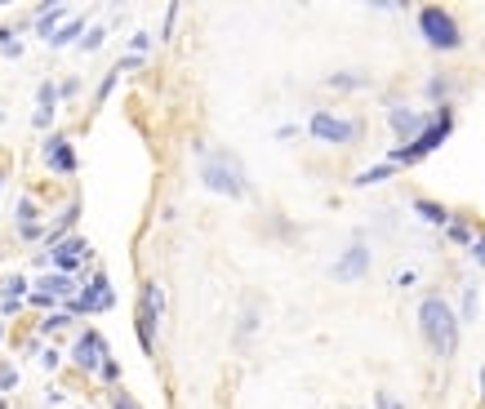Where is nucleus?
<instances>
[{"label": "nucleus", "instance_id": "31", "mask_svg": "<svg viewBox=\"0 0 485 409\" xmlns=\"http://www.w3.org/2000/svg\"><path fill=\"white\" fill-rule=\"evenodd\" d=\"M468 250H472V263H477V267H485V232H481L477 241L468 245Z\"/></svg>", "mask_w": 485, "mask_h": 409}, {"label": "nucleus", "instance_id": "18", "mask_svg": "<svg viewBox=\"0 0 485 409\" xmlns=\"http://www.w3.org/2000/svg\"><path fill=\"white\" fill-rule=\"evenodd\" d=\"M80 32H85V23H80V18H72V23H63L58 32L50 36V45H54V49H67V45L80 41Z\"/></svg>", "mask_w": 485, "mask_h": 409}, {"label": "nucleus", "instance_id": "27", "mask_svg": "<svg viewBox=\"0 0 485 409\" xmlns=\"http://www.w3.org/2000/svg\"><path fill=\"white\" fill-rule=\"evenodd\" d=\"M254 329H259V311H245V316H241V329H236V342H245Z\"/></svg>", "mask_w": 485, "mask_h": 409}, {"label": "nucleus", "instance_id": "33", "mask_svg": "<svg viewBox=\"0 0 485 409\" xmlns=\"http://www.w3.org/2000/svg\"><path fill=\"white\" fill-rule=\"evenodd\" d=\"M98 378H107V383H116V378H120V365H116V360H103V369H98Z\"/></svg>", "mask_w": 485, "mask_h": 409}, {"label": "nucleus", "instance_id": "3", "mask_svg": "<svg viewBox=\"0 0 485 409\" xmlns=\"http://www.w3.org/2000/svg\"><path fill=\"white\" fill-rule=\"evenodd\" d=\"M450 129H454V107H450V102H445V107H432V125H427L423 134H418V142H410V147H396L387 165H392V169H401V165H418L423 156H432V151L441 147L445 138H450Z\"/></svg>", "mask_w": 485, "mask_h": 409}, {"label": "nucleus", "instance_id": "23", "mask_svg": "<svg viewBox=\"0 0 485 409\" xmlns=\"http://www.w3.org/2000/svg\"><path fill=\"white\" fill-rule=\"evenodd\" d=\"M103 41H107V27H89V32L80 36V49H85V54H94Z\"/></svg>", "mask_w": 485, "mask_h": 409}, {"label": "nucleus", "instance_id": "37", "mask_svg": "<svg viewBox=\"0 0 485 409\" xmlns=\"http://www.w3.org/2000/svg\"><path fill=\"white\" fill-rule=\"evenodd\" d=\"M142 49H151V36H147V32L134 36V54H138V58H142Z\"/></svg>", "mask_w": 485, "mask_h": 409}, {"label": "nucleus", "instance_id": "36", "mask_svg": "<svg viewBox=\"0 0 485 409\" xmlns=\"http://www.w3.org/2000/svg\"><path fill=\"white\" fill-rule=\"evenodd\" d=\"M396 285H401V289H410V285H418V272L410 267V272H396Z\"/></svg>", "mask_w": 485, "mask_h": 409}, {"label": "nucleus", "instance_id": "5", "mask_svg": "<svg viewBox=\"0 0 485 409\" xmlns=\"http://www.w3.org/2000/svg\"><path fill=\"white\" fill-rule=\"evenodd\" d=\"M160 311H165V289H160V280H142V289H138V342H142V351L156 347Z\"/></svg>", "mask_w": 485, "mask_h": 409}, {"label": "nucleus", "instance_id": "8", "mask_svg": "<svg viewBox=\"0 0 485 409\" xmlns=\"http://www.w3.org/2000/svg\"><path fill=\"white\" fill-rule=\"evenodd\" d=\"M85 258H89V245H85V236H63V241L54 245L50 254H41L36 263H41V267H50V263H54V267H58L63 276H72Z\"/></svg>", "mask_w": 485, "mask_h": 409}, {"label": "nucleus", "instance_id": "19", "mask_svg": "<svg viewBox=\"0 0 485 409\" xmlns=\"http://www.w3.org/2000/svg\"><path fill=\"white\" fill-rule=\"evenodd\" d=\"M392 174H396L392 165H369L365 174H356V178H352V183H356V187H374V183H387V178H392Z\"/></svg>", "mask_w": 485, "mask_h": 409}, {"label": "nucleus", "instance_id": "6", "mask_svg": "<svg viewBox=\"0 0 485 409\" xmlns=\"http://www.w3.org/2000/svg\"><path fill=\"white\" fill-rule=\"evenodd\" d=\"M111 302H116V289H111V280L107 276H94V280H85V289H76L72 298H67V316H94V311H107Z\"/></svg>", "mask_w": 485, "mask_h": 409}, {"label": "nucleus", "instance_id": "38", "mask_svg": "<svg viewBox=\"0 0 485 409\" xmlns=\"http://www.w3.org/2000/svg\"><path fill=\"white\" fill-rule=\"evenodd\" d=\"M111 409H138L134 401H129V396L125 392H116V396H111Z\"/></svg>", "mask_w": 485, "mask_h": 409}, {"label": "nucleus", "instance_id": "39", "mask_svg": "<svg viewBox=\"0 0 485 409\" xmlns=\"http://www.w3.org/2000/svg\"><path fill=\"white\" fill-rule=\"evenodd\" d=\"M277 138H281V142H294V138H299V129H294V125H281Z\"/></svg>", "mask_w": 485, "mask_h": 409}, {"label": "nucleus", "instance_id": "40", "mask_svg": "<svg viewBox=\"0 0 485 409\" xmlns=\"http://www.w3.org/2000/svg\"><path fill=\"white\" fill-rule=\"evenodd\" d=\"M58 360H63L58 351H45V356H41V365H45V369H58Z\"/></svg>", "mask_w": 485, "mask_h": 409}, {"label": "nucleus", "instance_id": "17", "mask_svg": "<svg viewBox=\"0 0 485 409\" xmlns=\"http://www.w3.org/2000/svg\"><path fill=\"white\" fill-rule=\"evenodd\" d=\"M414 214L418 218H423V223H432V227H441V232H445V223H450V209H445V205H436V201H414Z\"/></svg>", "mask_w": 485, "mask_h": 409}, {"label": "nucleus", "instance_id": "34", "mask_svg": "<svg viewBox=\"0 0 485 409\" xmlns=\"http://www.w3.org/2000/svg\"><path fill=\"white\" fill-rule=\"evenodd\" d=\"M76 93H80V80H76V76H67V80L58 85V98H76Z\"/></svg>", "mask_w": 485, "mask_h": 409}, {"label": "nucleus", "instance_id": "21", "mask_svg": "<svg viewBox=\"0 0 485 409\" xmlns=\"http://www.w3.org/2000/svg\"><path fill=\"white\" fill-rule=\"evenodd\" d=\"M23 294H27V276H5V285H0V298L23 302Z\"/></svg>", "mask_w": 485, "mask_h": 409}, {"label": "nucleus", "instance_id": "26", "mask_svg": "<svg viewBox=\"0 0 485 409\" xmlns=\"http://www.w3.org/2000/svg\"><path fill=\"white\" fill-rule=\"evenodd\" d=\"M472 316H477V289L468 285V289H463V307H459V325H463V320H472Z\"/></svg>", "mask_w": 485, "mask_h": 409}, {"label": "nucleus", "instance_id": "2", "mask_svg": "<svg viewBox=\"0 0 485 409\" xmlns=\"http://www.w3.org/2000/svg\"><path fill=\"white\" fill-rule=\"evenodd\" d=\"M196 156H201V183L209 192L227 196V201H245V192H250V183H245V169L241 160L232 156V151H205V142H196Z\"/></svg>", "mask_w": 485, "mask_h": 409}, {"label": "nucleus", "instance_id": "9", "mask_svg": "<svg viewBox=\"0 0 485 409\" xmlns=\"http://www.w3.org/2000/svg\"><path fill=\"white\" fill-rule=\"evenodd\" d=\"M387 125H392V134L401 138V147H410V142H418V134H423L427 125H432V111H414V107H387Z\"/></svg>", "mask_w": 485, "mask_h": 409}, {"label": "nucleus", "instance_id": "35", "mask_svg": "<svg viewBox=\"0 0 485 409\" xmlns=\"http://www.w3.org/2000/svg\"><path fill=\"white\" fill-rule=\"evenodd\" d=\"M138 67H142V58H138V54H125V58L116 63V71H120V76H125V71H138Z\"/></svg>", "mask_w": 485, "mask_h": 409}, {"label": "nucleus", "instance_id": "10", "mask_svg": "<svg viewBox=\"0 0 485 409\" xmlns=\"http://www.w3.org/2000/svg\"><path fill=\"white\" fill-rule=\"evenodd\" d=\"M369 272V250L360 241H352L343 254H338V263L334 267H330V276H334V280H343V285H352V280H360V276Z\"/></svg>", "mask_w": 485, "mask_h": 409}, {"label": "nucleus", "instance_id": "22", "mask_svg": "<svg viewBox=\"0 0 485 409\" xmlns=\"http://www.w3.org/2000/svg\"><path fill=\"white\" fill-rule=\"evenodd\" d=\"M330 85H334V89H360V85H369V80L360 71H334V76H330Z\"/></svg>", "mask_w": 485, "mask_h": 409}, {"label": "nucleus", "instance_id": "16", "mask_svg": "<svg viewBox=\"0 0 485 409\" xmlns=\"http://www.w3.org/2000/svg\"><path fill=\"white\" fill-rule=\"evenodd\" d=\"M454 93H459V85H454L450 76H427V98H432L436 107H445Z\"/></svg>", "mask_w": 485, "mask_h": 409}, {"label": "nucleus", "instance_id": "7", "mask_svg": "<svg viewBox=\"0 0 485 409\" xmlns=\"http://www.w3.org/2000/svg\"><path fill=\"white\" fill-rule=\"evenodd\" d=\"M308 134H312V138H321V142H356V138H360V125H356L352 116H334V111H312Z\"/></svg>", "mask_w": 485, "mask_h": 409}, {"label": "nucleus", "instance_id": "30", "mask_svg": "<svg viewBox=\"0 0 485 409\" xmlns=\"http://www.w3.org/2000/svg\"><path fill=\"white\" fill-rule=\"evenodd\" d=\"M116 80H120V71H116V67H111L107 76H103V85H98V102H103V98H107V93H111V89H116Z\"/></svg>", "mask_w": 485, "mask_h": 409}, {"label": "nucleus", "instance_id": "1", "mask_svg": "<svg viewBox=\"0 0 485 409\" xmlns=\"http://www.w3.org/2000/svg\"><path fill=\"white\" fill-rule=\"evenodd\" d=\"M418 334L432 347V356H454L459 351V316L441 294H427L418 302Z\"/></svg>", "mask_w": 485, "mask_h": 409}, {"label": "nucleus", "instance_id": "15", "mask_svg": "<svg viewBox=\"0 0 485 409\" xmlns=\"http://www.w3.org/2000/svg\"><path fill=\"white\" fill-rule=\"evenodd\" d=\"M63 18H67V5H45L41 14H36V36H45V41H50V36L58 32Z\"/></svg>", "mask_w": 485, "mask_h": 409}, {"label": "nucleus", "instance_id": "20", "mask_svg": "<svg viewBox=\"0 0 485 409\" xmlns=\"http://www.w3.org/2000/svg\"><path fill=\"white\" fill-rule=\"evenodd\" d=\"M445 236H450L454 245H472V241H477L472 223H463V218H450V223H445Z\"/></svg>", "mask_w": 485, "mask_h": 409}, {"label": "nucleus", "instance_id": "32", "mask_svg": "<svg viewBox=\"0 0 485 409\" xmlns=\"http://www.w3.org/2000/svg\"><path fill=\"white\" fill-rule=\"evenodd\" d=\"M18 236H23V241H41L45 227H41V223H23V227H18Z\"/></svg>", "mask_w": 485, "mask_h": 409}, {"label": "nucleus", "instance_id": "29", "mask_svg": "<svg viewBox=\"0 0 485 409\" xmlns=\"http://www.w3.org/2000/svg\"><path fill=\"white\" fill-rule=\"evenodd\" d=\"M374 409H405L392 392H374Z\"/></svg>", "mask_w": 485, "mask_h": 409}, {"label": "nucleus", "instance_id": "24", "mask_svg": "<svg viewBox=\"0 0 485 409\" xmlns=\"http://www.w3.org/2000/svg\"><path fill=\"white\" fill-rule=\"evenodd\" d=\"M67 325H72L67 311H54V316H45V320H41V334H58V329H67Z\"/></svg>", "mask_w": 485, "mask_h": 409}, {"label": "nucleus", "instance_id": "11", "mask_svg": "<svg viewBox=\"0 0 485 409\" xmlns=\"http://www.w3.org/2000/svg\"><path fill=\"white\" fill-rule=\"evenodd\" d=\"M72 360H76L80 369H89V374H98L103 360H107V342H103V334L85 329V334L76 338V347H72Z\"/></svg>", "mask_w": 485, "mask_h": 409}, {"label": "nucleus", "instance_id": "12", "mask_svg": "<svg viewBox=\"0 0 485 409\" xmlns=\"http://www.w3.org/2000/svg\"><path fill=\"white\" fill-rule=\"evenodd\" d=\"M41 160L54 169V174H76V151H72V142L63 134H50L41 142Z\"/></svg>", "mask_w": 485, "mask_h": 409}, {"label": "nucleus", "instance_id": "13", "mask_svg": "<svg viewBox=\"0 0 485 409\" xmlns=\"http://www.w3.org/2000/svg\"><path fill=\"white\" fill-rule=\"evenodd\" d=\"M76 285L80 280H72V276H63V272H50V276H41V280L32 285V294H45V298H54V302H67L76 294Z\"/></svg>", "mask_w": 485, "mask_h": 409}, {"label": "nucleus", "instance_id": "25", "mask_svg": "<svg viewBox=\"0 0 485 409\" xmlns=\"http://www.w3.org/2000/svg\"><path fill=\"white\" fill-rule=\"evenodd\" d=\"M0 392H18V365L0 360Z\"/></svg>", "mask_w": 485, "mask_h": 409}, {"label": "nucleus", "instance_id": "41", "mask_svg": "<svg viewBox=\"0 0 485 409\" xmlns=\"http://www.w3.org/2000/svg\"><path fill=\"white\" fill-rule=\"evenodd\" d=\"M481 396H485V365H481Z\"/></svg>", "mask_w": 485, "mask_h": 409}, {"label": "nucleus", "instance_id": "42", "mask_svg": "<svg viewBox=\"0 0 485 409\" xmlns=\"http://www.w3.org/2000/svg\"><path fill=\"white\" fill-rule=\"evenodd\" d=\"M0 338H5V325H0Z\"/></svg>", "mask_w": 485, "mask_h": 409}, {"label": "nucleus", "instance_id": "28", "mask_svg": "<svg viewBox=\"0 0 485 409\" xmlns=\"http://www.w3.org/2000/svg\"><path fill=\"white\" fill-rule=\"evenodd\" d=\"M14 214H18V227H23V223H36V214H41V209H36V201H18Z\"/></svg>", "mask_w": 485, "mask_h": 409}, {"label": "nucleus", "instance_id": "4", "mask_svg": "<svg viewBox=\"0 0 485 409\" xmlns=\"http://www.w3.org/2000/svg\"><path fill=\"white\" fill-rule=\"evenodd\" d=\"M418 32H423V41L432 45V49H459L463 45V32H459V23H454V14H445L441 5L418 9Z\"/></svg>", "mask_w": 485, "mask_h": 409}, {"label": "nucleus", "instance_id": "14", "mask_svg": "<svg viewBox=\"0 0 485 409\" xmlns=\"http://www.w3.org/2000/svg\"><path fill=\"white\" fill-rule=\"evenodd\" d=\"M54 107H58V85L45 80L41 89H36V116H32V125L36 129H50L54 125Z\"/></svg>", "mask_w": 485, "mask_h": 409}]
</instances>
